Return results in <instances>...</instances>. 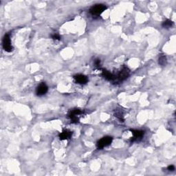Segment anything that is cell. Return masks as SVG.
<instances>
[{
  "label": "cell",
  "instance_id": "obj_12",
  "mask_svg": "<svg viewBox=\"0 0 176 176\" xmlns=\"http://www.w3.org/2000/svg\"><path fill=\"white\" fill-rule=\"evenodd\" d=\"M158 62H159V64L162 66H165L167 65V59L166 56L165 55H161L159 57V59H158Z\"/></svg>",
  "mask_w": 176,
  "mask_h": 176
},
{
  "label": "cell",
  "instance_id": "obj_16",
  "mask_svg": "<svg viewBox=\"0 0 176 176\" xmlns=\"http://www.w3.org/2000/svg\"><path fill=\"white\" fill-rule=\"evenodd\" d=\"M167 169L170 171H174V170H175V167H174L173 165H169V167H168Z\"/></svg>",
  "mask_w": 176,
  "mask_h": 176
},
{
  "label": "cell",
  "instance_id": "obj_3",
  "mask_svg": "<svg viewBox=\"0 0 176 176\" xmlns=\"http://www.w3.org/2000/svg\"><path fill=\"white\" fill-rule=\"evenodd\" d=\"M112 138L110 136H105L103 137V138H101V140H99L97 142L96 146L99 149H102L103 148L105 147V146H109V144H111V142H112Z\"/></svg>",
  "mask_w": 176,
  "mask_h": 176
},
{
  "label": "cell",
  "instance_id": "obj_8",
  "mask_svg": "<svg viewBox=\"0 0 176 176\" xmlns=\"http://www.w3.org/2000/svg\"><path fill=\"white\" fill-rule=\"evenodd\" d=\"M74 79L75 80L76 83L79 84H85L88 81L87 77H85V75H83V74L75 75L74 77Z\"/></svg>",
  "mask_w": 176,
  "mask_h": 176
},
{
  "label": "cell",
  "instance_id": "obj_7",
  "mask_svg": "<svg viewBox=\"0 0 176 176\" xmlns=\"http://www.w3.org/2000/svg\"><path fill=\"white\" fill-rule=\"evenodd\" d=\"M48 90V87L45 83H42L37 88L36 93L38 96H42L46 94Z\"/></svg>",
  "mask_w": 176,
  "mask_h": 176
},
{
  "label": "cell",
  "instance_id": "obj_13",
  "mask_svg": "<svg viewBox=\"0 0 176 176\" xmlns=\"http://www.w3.org/2000/svg\"><path fill=\"white\" fill-rule=\"evenodd\" d=\"M115 116L117 117L119 120H122V122H123V120H124V119H123V114L121 112V111H116V112L115 113Z\"/></svg>",
  "mask_w": 176,
  "mask_h": 176
},
{
  "label": "cell",
  "instance_id": "obj_9",
  "mask_svg": "<svg viewBox=\"0 0 176 176\" xmlns=\"http://www.w3.org/2000/svg\"><path fill=\"white\" fill-rule=\"evenodd\" d=\"M72 135V132H71V131L68 130H63L59 134V139L61 140L70 139V138H71Z\"/></svg>",
  "mask_w": 176,
  "mask_h": 176
},
{
  "label": "cell",
  "instance_id": "obj_11",
  "mask_svg": "<svg viewBox=\"0 0 176 176\" xmlns=\"http://www.w3.org/2000/svg\"><path fill=\"white\" fill-rule=\"evenodd\" d=\"M162 27H163V28H171V27L173 26V22L171 20L167 19V20L165 21L163 23H162Z\"/></svg>",
  "mask_w": 176,
  "mask_h": 176
},
{
  "label": "cell",
  "instance_id": "obj_14",
  "mask_svg": "<svg viewBox=\"0 0 176 176\" xmlns=\"http://www.w3.org/2000/svg\"><path fill=\"white\" fill-rule=\"evenodd\" d=\"M52 38L54 40H61V37L58 34H56V33L52 35Z\"/></svg>",
  "mask_w": 176,
  "mask_h": 176
},
{
  "label": "cell",
  "instance_id": "obj_15",
  "mask_svg": "<svg viewBox=\"0 0 176 176\" xmlns=\"http://www.w3.org/2000/svg\"><path fill=\"white\" fill-rule=\"evenodd\" d=\"M94 64H95V65L96 66V67H98V68L100 67V65H101V61H100V59L95 60Z\"/></svg>",
  "mask_w": 176,
  "mask_h": 176
},
{
  "label": "cell",
  "instance_id": "obj_10",
  "mask_svg": "<svg viewBox=\"0 0 176 176\" xmlns=\"http://www.w3.org/2000/svg\"><path fill=\"white\" fill-rule=\"evenodd\" d=\"M102 71V75L103 76V77L107 80H108V81H113V80L116 79V77L113 75L111 73H110V72L107 71V70L104 69H103Z\"/></svg>",
  "mask_w": 176,
  "mask_h": 176
},
{
  "label": "cell",
  "instance_id": "obj_1",
  "mask_svg": "<svg viewBox=\"0 0 176 176\" xmlns=\"http://www.w3.org/2000/svg\"><path fill=\"white\" fill-rule=\"evenodd\" d=\"M107 9L106 6L104 4H96L93 6L92 7L89 9V13L92 15H100L101 13H103L105 10Z\"/></svg>",
  "mask_w": 176,
  "mask_h": 176
},
{
  "label": "cell",
  "instance_id": "obj_2",
  "mask_svg": "<svg viewBox=\"0 0 176 176\" xmlns=\"http://www.w3.org/2000/svg\"><path fill=\"white\" fill-rule=\"evenodd\" d=\"M82 113H83V111H82L81 109H77V108L72 109L69 111L68 116L70 119H71V122H72L77 123L79 121V119L77 117V116H79V115L81 114Z\"/></svg>",
  "mask_w": 176,
  "mask_h": 176
},
{
  "label": "cell",
  "instance_id": "obj_4",
  "mask_svg": "<svg viewBox=\"0 0 176 176\" xmlns=\"http://www.w3.org/2000/svg\"><path fill=\"white\" fill-rule=\"evenodd\" d=\"M3 48L4 49L5 51L8 52H10L13 51V48L11 45V38L8 34H6L4 35L3 39Z\"/></svg>",
  "mask_w": 176,
  "mask_h": 176
},
{
  "label": "cell",
  "instance_id": "obj_5",
  "mask_svg": "<svg viewBox=\"0 0 176 176\" xmlns=\"http://www.w3.org/2000/svg\"><path fill=\"white\" fill-rule=\"evenodd\" d=\"M130 71L127 68L123 67L122 69L121 70L120 72L118 74L117 78H118V79L120 81H125V80L127 79L129 76H130Z\"/></svg>",
  "mask_w": 176,
  "mask_h": 176
},
{
  "label": "cell",
  "instance_id": "obj_6",
  "mask_svg": "<svg viewBox=\"0 0 176 176\" xmlns=\"http://www.w3.org/2000/svg\"><path fill=\"white\" fill-rule=\"evenodd\" d=\"M132 134H133V138L131 140V141L132 142L135 141H139L142 138V137L144 136V132L141 130H131Z\"/></svg>",
  "mask_w": 176,
  "mask_h": 176
}]
</instances>
